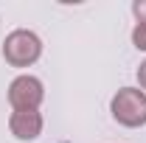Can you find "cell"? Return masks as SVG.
Returning a JSON list of instances; mask_svg holds the SVG:
<instances>
[{
    "label": "cell",
    "instance_id": "5",
    "mask_svg": "<svg viewBox=\"0 0 146 143\" xmlns=\"http://www.w3.org/2000/svg\"><path fill=\"white\" fill-rule=\"evenodd\" d=\"M132 45L138 51H146V23H135V28H132Z\"/></svg>",
    "mask_w": 146,
    "mask_h": 143
},
{
    "label": "cell",
    "instance_id": "6",
    "mask_svg": "<svg viewBox=\"0 0 146 143\" xmlns=\"http://www.w3.org/2000/svg\"><path fill=\"white\" fill-rule=\"evenodd\" d=\"M132 14L138 17V23H146V0H135L132 3Z\"/></svg>",
    "mask_w": 146,
    "mask_h": 143
},
{
    "label": "cell",
    "instance_id": "7",
    "mask_svg": "<svg viewBox=\"0 0 146 143\" xmlns=\"http://www.w3.org/2000/svg\"><path fill=\"white\" fill-rule=\"evenodd\" d=\"M138 84L146 93V62H141V68H138Z\"/></svg>",
    "mask_w": 146,
    "mask_h": 143
},
{
    "label": "cell",
    "instance_id": "1",
    "mask_svg": "<svg viewBox=\"0 0 146 143\" xmlns=\"http://www.w3.org/2000/svg\"><path fill=\"white\" fill-rule=\"evenodd\" d=\"M112 118L127 129H138L146 124V93L141 87H121L112 95Z\"/></svg>",
    "mask_w": 146,
    "mask_h": 143
},
{
    "label": "cell",
    "instance_id": "2",
    "mask_svg": "<svg viewBox=\"0 0 146 143\" xmlns=\"http://www.w3.org/2000/svg\"><path fill=\"white\" fill-rule=\"evenodd\" d=\"M39 56H42V39L34 31L17 28L3 39V59L11 68H31Z\"/></svg>",
    "mask_w": 146,
    "mask_h": 143
},
{
    "label": "cell",
    "instance_id": "4",
    "mask_svg": "<svg viewBox=\"0 0 146 143\" xmlns=\"http://www.w3.org/2000/svg\"><path fill=\"white\" fill-rule=\"evenodd\" d=\"M9 129L17 140H36L42 135V115L39 109H14L9 118Z\"/></svg>",
    "mask_w": 146,
    "mask_h": 143
},
{
    "label": "cell",
    "instance_id": "3",
    "mask_svg": "<svg viewBox=\"0 0 146 143\" xmlns=\"http://www.w3.org/2000/svg\"><path fill=\"white\" fill-rule=\"evenodd\" d=\"M45 98V87L36 76H17L9 84V104L11 109H39Z\"/></svg>",
    "mask_w": 146,
    "mask_h": 143
}]
</instances>
